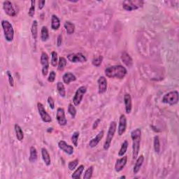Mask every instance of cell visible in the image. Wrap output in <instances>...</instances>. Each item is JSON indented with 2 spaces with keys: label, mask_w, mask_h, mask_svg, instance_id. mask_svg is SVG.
I'll return each instance as SVG.
<instances>
[{
  "label": "cell",
  "mask_w": 179,
  "mask_h": 179,
  "mask_svg": "<svg viewBox=\"0 0 179 179\" xmlns=\"http://www.w3.org/2000/svg\"><path fill=\"white\" fill-rule=\"evenodd\" d=\"M131 138L132 140V158L136 160L140 150V143L142 140V130L137 128L131 132Z\"/></svg>",
  "instance_id": "2"
},
{
  "label": "cell",
  "mask_w": 179,
  "mask_h": 179,
  "mask_svg": "<svg viewBox=\"0 0 179 179\" xmlns=\"http://www.w3.org/2000/svg\"><path fill=\"white\" fill-rule=\"evenodd\" d=\"M121 60L127 67H132L133 65V60L127 52H123L121 55Z\"/></svg>",
  "instance_id": "20"
},
{
  "label": "cell",
  "mask_w": 179,
  "mask_h": 179,
  "mask_svg": "<svg viewBox=\"0 0 179 179\" xmlns=\"http://www.w3.org/2000/svg\"><path fill=\"white\" fill-rule=\"evenodd\" d=\"M128 146H129V144H128L127 141H126V140L124 141L123 143H122V145H121L119 152H118V156H120V157H123V155H125V154L127 150Z\"/></svg>",
  "instance_id": "32"
},
{
  "label": "cell",
  "mask_w": 179,
  "mask_h": 179,
  "mask_svg": "<svg viewBox=\"0 0 179 179\" xmlns=\"http://www.w3.org/2000/svg\"><path fill=\"white\" fill-rule=\"evenodd\" d=\"M103 59L104 58H103L102 55H99V56H98V57H94L92 60V64L94 65L95 67H99L103 62Z\"/></svg>",
  "instance_id": "36"
},
{
  "label": "cell",
  "mask_w": 179,
  "mask_h": 179,
  "mask_svg": "<svg viewBox=\"0 0 179 179\" xmlns=\"http://www.w3.org/2000/svg\"><path fill=\"white\" fill-rule=\"evenodd\" d=\"M67 60L64 57H60L58 60V64H57V69L60 72L64 71V69L67 66Z\"/></svg>",
  "instance_id": "30"
},
{
  "label": "cell",
  "mask_w": 179,
  "mask_h": 179,
  "mask_svg": "<svg viewBox=\"0 0 179 179\" xmlns=\"http://www.w3.org/2000/svg\"><path fill=\"white\" fill-rule=\"evenodd\" d=\"M84 165H80L79 167H78L74 171V173H72V178H74V179H79L80 178V176H81V174L83 173V172H84Z\"/></svg>",
  "instance_id": "27"
},
{
  "label": "cell",
  "mask_w": 179,
  "mask_h": 179,
  "mask_svg": "<svg viewBox=\"0 0 179 179\" xmlns=\"http://www.w3.org/2000/svg\"><path fill=\"white\" fill-rule=\"evenodd\" d=\"M67 60L72 63H84L87 62V58L81 53H71L67 56Z\"/></svg>",
  "instance_id": "9"
},
{
  "label": "cell",
  "mask_w": 179,
  "mask_h": 179,
  "mask_svg": "<svg viewBox=\"0 0 179 179\" xmlns=\"http://www.w3.org/2000/svg\"><path fill=\"white\" fill-rule=\"evenodd\" d=\"M64 27L66 29L67 33L69 35L73 34L75 31V25L70 21H66L64 24Z\"/></svg>",
  "instance_id": "25"
},
{
  "label": "cell",
  "mask_w": 179,
  "mask_h": 179,
  "mask_svg": "<svg viewBox=\"0 0 179 179\" xmlns=\"http://www.w3.org/2000/svg\"><path fill=\"white\" fill-rule=\"evenodd\" d=\"M127 129V118L125 115L122 114L119 118V123L118 127V134L119 136H122L125 132Z\"/></svg>",
  "instance_id": "12"
},
{
  "label": "cell",
  "mask_w": 179,
  "mask_h": 179,
  "mask_svg": "<svg viewBox=\"0 0 179 179\" xmlns=\"http://www.w3.org/2000/svg\"><path fill=\"white\" fill-rule=\"evenodd\" d=\"M58 55L55 51H53L51 53V65L53 67H56L58 64Z\"/></svg>",
  "instance_id": "34"
},
{
  "label": "cell",
  "mask_w": 179,
  "mask_h": 179,
  "mask_svg": "<svg viewBox=\"0 0 179 179\" xmlns=\"http://www.w3.org/2000/svg\"><path fill=\"white\" fill-rule=\"evenodd\" d=\"M105 75L111 79H123L127 74V70L122 65H113L105 69Z\"/></svg>",
  "instance_id": "1"
},
{
  "label": "cell",
  "mask_w": 179,
  "mask_h": 179,
  "mask_svg": "<svg viewBox=\"0 0 179 179\" xmlns=\"http://www.w3.org/2000/svg\"><path fill=\"white\" fill-rule=\"evenodd\" d=\"M2 27L3 29L4 37L6 41L8 42H11L14 39V29L11 22L8 21H2Z\"/></svg>",
  "instance_id": "4"
},
{
  "label": "cell",
  "mask_w": 179,
  "mask_h": 179,
  "mask_svg": "<svg viewBox=\"0 0 179 179\" xmlns=\"http://www.w3.org/2000/svg\"><path fill=\"white\" fill-rule=\"evenodd\" d=\"M79 160L78 159H76V160L71 161L68 164V168L70 171H74L76 168L77 167L78 165H79Z\"/></svg>",
  "instance_id": "40"
},
{
  "label": "cell",
  "mask_w": 179,
  "mask_h": 179,
  "mask_svg": "<svg viewBox=\"0 0 179 179\" xmlns=\"http://www.w3.org/2000/svg\"><path fill=\"white\" fill-rule=\"evenodd\" d=\"M80 136V132L78 131H76L72 136V142L75 147L78 146V143H79V138Z\"/></svg>",
  "instance_id": "35"
},
{
  "label": "cell",
  "mask_w": 179,
  "mask_h": 179,
  "mask_svg": "<svg viewBox=\"0 0 179 179\" xmlns=\"http://www.w3.org/2000/svg\"><path fill=\"white\" fill-rule=\"evenodd\" d=\"M14 129L15 132H16L17 139L18 140L19 142H21V141L23 140L24 138V133L23 131L22 130V128L20 127V125L16 124L14 126Z\"/></svg>",
  "instance_id": "26"
},
{
  "label": "cell",
  "mask_w": 179,
  "mask_h": 179,
  "mask_svg": "<svg viewBox=\"0 0 179 179\" xmlns=\"http://www.w3.org/2000/svg\"><path fill=\"white\" fill-rule=\"evenodd\" d=\"M58 147L60 150H62L63 152L67 153V155H71L74 152V148L72 146L67 144V143L64 141H60L58 142Z\"/></svg>",
  "instance_id": "14"
},
{
  "label": "cell",
  "mask_w": 179,
  "mask_h": 179,
  "mask_svg": "<svg viewBox=\"0 0 179 179\" xmlns=\"http://www.w3.org/2000/svg\"><path fill=\"white\" fill-rule=\"evenodd\" d=\"M98 90L99 94H104L107 90V80L104 76H100L97 80Z\"/></svg>",
  "instance_id": "15"
},
{
  "label": "cell",
  "mask_w": 179,
  "mask_h": 179,
  "mask_svg": "<svg viewBox=\"0 0 179 179\" xmlns=\"http://www.w3.org/2000/svg\"><path fill=\"white\" fill-rule=\"evenodd\" d=\"M104 132L103 130L100 131V132L95 136V137L92 138L89 142V146L90 148H95L96 146L98 145V143L100 142V141L102 139L103 137H104Z\"/></svg>",
  "instance_id": "18"
},
{
  "label": "cell",
  "mask_w": 179,
  "mask_h": 179,
  "mask_svg": "<svg viewBox=\"0 0 179 179\" xmlns=\"http://www.w3.org/2000/svg\"><path fill=\"white\" fill-rule=\"evenodd\" d=\"M57 92H58L59 95L61 96L62 97H64L65 96H66V90H65V87L62 82H57Z\"/></svg>",
  "instance_id": "33"
},
{
  "label": "cell",
  "mask_w": 179,
  "mask_h": 179,
  "mask_svg": "<svg viewBox=\"0 0 179 179\" xmlns=\"http://www.w3.org/2000/svg\"><path fill=\"white\" fill-rule=\"evenodd\" d=\"M3 9L6 14L11 17H14L17 15L16 10L13 6V4L10 1H4L3 2Z\"/></svg>",
  "instance_id": "11"
},
{
  "label": "cell",
  "mask_w": 179,
  "mask_h": 179,
  "mask_svg": "<svg viewBox=\"0 0 179 179\" xmlns=\"http://www.w3.org/2000/svg\"><path fill=\"white\" fill-rule=\"evenodd\" d=\"M48 103H49V105L50 108H51V109H54L55 108V101L53 99V98L51 96H49V97H48Z\"/></svg>",
  "instance_id": "43"
},
{
  "label": "cell",
  "mask_w": 179,
  "mask_h": 179,
  "mask_svg": "<svg viewBox=\"0 0 179 179\" xmlns=\"http://www.w3.org/2000/svg\"><path fill=\"white\" fill-rule=\"evenodd\" d=\"M56 119L60 126H65L67 123V120L65 117L64 109L63 108H58L57 109Z\"/></svg>",
  "instance_id": "13"
},
{
  "label": "cell",
  "mask_w": 179,
  "mask_h": 179,
  "mask_svg": "<svg viewBox=\"0 0 179 179\" xmlns=\"http://www.w3.org/2000/svg\"><path fill=\"white\" fill-rule=\"evenodd\" d=\"M62 80L65 84L69 85L72 82L76 80V77L73 73L67 72L62 76Z\"/></svg>",
  "instance_id": "21"
},
{
  "label": "cell",
  "mask_w": 179,
  "mask_h": 179,
  "mask_svg": "<svg viewBox=\"0 0 179 179\" xmlns=\"http://www.w3.org/2000/svg\"><path fill=\"white\" fill-rule=\"evenodd\" d=\"M30 3H31V5H30L28 11V16L30 18H33L35 14V3H36V2L34 0H32Z\"/></svg>",
  "instance_id": "37"
},
{
  "label": "cell",
  "mask_w": 179,
  "mask_h": 179,
  "mask_svg": "<svg viewBox=\"0 0 179 179\" xmlns=\"http://www.w3.org/2000/svg\"><path fill=\"white\" fill-rule=\"evenodd\" d=\"M124 104L125 107V111L126 113L130 114L132 112V97L129 93H126L124 95Z\"/></svg>",
  "instance_id": "17"
},
{
  "label": "cell",
  "mask_w": 179,
  "mask_h": 179,
  "mask_svg": "<svg viewBox=\"0 0 179 179\" xmlns=\"http://www.w3.org/2000/svg\"><path fill=\"white\" fill-rule=\"evenodd\" d=\"M143 162H144V156L143 155H141L140 156H138L137 158V161L134 164V166L133 168V172L134 174H137L138 173V171H140L141 168H142Z\"/></svg>",
  "instance_id": "19"
},
{
  "label": "cell",
  "mask_w": 179,
  "mask_h": 179,
  "mask_svg": "<svg viewBox=\"0 0 179 179\" xmlns=\"http://www.w3.org/2000/svg\"><path fill=\"white\" fill-rule=\"evenodd\" d=\"M60 27V21L56 15H53L51 17V28L53 30H57Z\"/></svg>",
  "instance_id": "24"
},
{
  "label": "cell",
  "mask_w": 179,
  "mask_h": 179,
  "mask_svg": "<svg viewBox=\"0 0 179 179\" xmlns=\"http://www.w3.org/2000/svg\"><path fill=\"white\" fill-rule=\"evenodd\" d=\"M41 156L45 165L49 167V166L50 165V164H51V160H50V156L49 151L47 150L46 148H41Z\"/></svg>",
  "instance_id": "22"
},
{
  "label": "cell",
  "mask_w": 179,
  "mask_h": 179,
  "mask_svg": "<svg viewBox=\"0 0 179 179\" xmlns=\"http://www.w3.org/2000/svg\"><path fill=\"white\" fill-rule=\"evenodd\" d=\"M41 64L42 66V74L44 76H46L49 69V57L46 52H42L41 55Z\"/></svg>",
  "instance_id": "8"
},
{
  "label": "cell",
  "mask_w": 179,
  "mask_h": 179,
  "mask_svg": "<svg viewBox=\"0 0 179 179\" xmlns=\"http://www.w3.org/2000/svg\"><path fill=\"white\" fill-rule=\"evenodd\" d=\"M120 178H126V177L125 176H120Z\"/></svg>",
  "instance_id": "47"
},
{
  "label": "cell",
  "mask_w": 179,
  "mask_h": 179,
  "mask_svg": "<svg viewBox=\"0 0 179 179\" xmlns=\"http://www.w3.org/2000/svg\"><path fill=\"white\" fill-rule=\"evenodd\" d=\"M46 4V1L45 0H41V1H39L38 2V8L39 10H41L44 9V7Z\"/></svg>",
  "instance_id": "44"
},
{
  "label": "cell",
  "mask_w": 179,
  "mask_h": 179,
  "mask_svg": "<svg viewBox=\"0 0 179 179\" xmlns=\"http://www.w3.org/2000/svg\"><path fill=\"white\" fill-rule=\"evenodd\" d=\"M55 77H56V73L54 71H51L50 72L49 78H48V81L50 83H53L55 80Z\"/></svg>",
  "instance_id": "42"
},
{
  "label": "cell",
  "mask_w": 179,
  "mask_h": 179,
  "mask_svg": "<svg viewBox=\"0 0 179 179\" xmlns=\"http://www.w3.org/2000/svg\"><path fill=\"white\" fill-rule=\"evenodd\" d=\"M117 129V123L115 121H112L111 122L109 127H108V132L107 134V138H106V140L104 143V149L105 150H108L111 147V145L112 140L113 137H114L115 133L116 132Z\"/></svg>",
  "instance_id": "3"
},
{
  "label": "cell",
  "mask_w": 179,
  "mask_h": 179,
  "mask_svg": "<svg viewBox=\"0 0 179 179\" xmlns=\"http://www.w3.org/2000/svg\"><path fill=\"white\" fill-rule=\"evenodd\" d=\"M31 32L32 37L34 40H37L38 37V22L36 20L32 22V27H31Z\"/></svg>",
  "instance_id": "29"
},
{
  "label": "cell",
  "mask_w": 179,
  "mask_h": 179,
  "mask_svg": "<svg viewBox=\"0 0 179 179\" xmlns=\"http://www.w3.org/2000/svg\"><path fill=\"white\" fill-rule=\"evenodd\" d=\"M68 112L72 118H75L76 115V109L74 104L73 105L72 104H69V107H68Z\"/></svg>",
  "instance_id": "39"
},
{
  "label": "cell",
  "mask_w": 179,
  "mask_h": 179,
  "mask_svg": "<svg viewBox=\"0 0 179 179\" xmlns=\"http://www.w3.org/2000/svg\"><path fill=\"white\" fill-rule=\"evenodd\" d=\"M127 162V156L123 155L122 158L118 159L115 164V171L116 172H120L125 168L126 164Z\"/></svg>",
  "instance_id": "16"
},
{
  "label": "cell",
  "mask_w": 179,
  "mask_h": 179,
  "mask_svg": "<svg viewBox=\"0 0 179 179\" xmlns=\"http://www.w3.org/2000/svg\"><path fill=\"white\" fill-rule=\"evenodd\" d=\"M38 158L37 150L34 146H31L29 149V160L31 163H34L37 162Z\"/></svg>",
  "instance_id": "23"
},
{
  "label": "cell",
  "mask_w": 179,
  "mask_h": 179,
  "mask_svg": "<svg viewBox=\"0 0 179 179\" xmlns=\"http://www.w3.org/2000/svg\"><path fill=\"white\" fill-rule=\"evenodd\" d=\"M86 92L87 88L84 86V85L78 88L76 91L74 97L73 98V103H74L75 107H78V106L80 105Z\"/></svg>",
  "instance_id": "7"
},
{
  "label": "cell",
  "mask_w": 179,
  "mask_h": 179,
  "mask_svg": "<svg viewBox=\"0 0 179 179\" xmlns=\"http://www.w3.org/2000/svg\"><path fill=\"white\" fill-rule=\"evenodd\" d=\"M100 121H101V120L99 119V118H98V119H97V120H96L95 121L94 123H93V125H92L93 130H95L96 128L97 127V126L99 125V124Z\"/></svg>",
  "instance_id": "46"
},
{
  "label": "cell",
  "mask_w": 179,
  "mask_h": 179,
  "mask_svg": "<svg viewBox=\"0 0 179 179\" xmlns=\"http://www.w3.org/2000/svg\"><path fill=\"white\" fill-rule=\"evenodd\" d=\"M153 148L156 153H160L161 150V146H160V138L158 135H156L154 137V140H153Z\"/></svg>",
  "instance_id": "31"
},
{
  "label": "cell",
  "mask_w": 179,
  "mask_h": 179,
  "mask_svg": "<svg viewBox=\"0 0 179 179\" xmlns=\"http://www.w3.org/2000/svg\"><path fill=\"white\" fill-rule=\"evenodd\" d=\"M6 75H7V76H8L9 83L10 86L14 87V77H13L12 74H11V72L10 71H7Z\"/></svg>",
  "instance_id": "41"
},
{
  "label": "cell",
  "mask_w": 179,
  "mask_h": 179,
  "mask_svg": "<svg viewBox=\"0 0 179 179\" xmlns=\"http://www.w3.org/2000/svg\"><path fill=\"white\" fill-rule=\"evenodd\" d=\"M144 2L142 0H126L123 2V8L125 11H132L142 8Z\"/></svg>",
  "instance_id": "5"
},
{
  "label": "cell",
  "mask_w": 179,
  "mask_h": 179,
  "mask_svg": "<svg viewBox=\"0 0 179 179\" xmlns=\"http://www.w3.org/2000/svg\"><path fill=\"white\" fill-rule=\"evenodd\" d=\"M62 44V36L61 34H60L58 37H57V47H60Z\"/></svg>",
  "instance_id": "45"
},
{
  "label": "cell",
  "mask_w": 179,
  "mask_h": 179,
  "mask_svg": "<svg viewBox=\"0 0 179 179\" xmlns=\"http://www.w3.org/2000/svg\"><path fill=\"white\" fill-rule=\"evenodd\" d=\"M93 167L91 166L89 168H88L86 170H85V173H84V179H90L92 178V173H93Z\"/></svg>",
  "instance_id": "38"
},
{
  "label": "cell",
  "mask_w": 179,
  "mask_h": 179,
  "mask_svg": "<svg viewBox=\"0 0 179 179\" xmlns=\"http://www.w3.org/2000/svg\"><path fill=\"white\" fill-rule=\"evenodd\" d=\"M37 108L38 111H39V115L41 117L43 122L44 123H50L52 121V118L50 117V115L46 112V109L41 103L38 102L37 103Z\"/></svg>",
  "instance_id": "10"
},
{
  "label": "cell",
  "mask_w": 179,
  "mask_h": 179,
  "mask_svg": "<svg viewBox=\"0 0 179 179\" xmlns=\"http://www.w3.org/2000/svg\"><path fill=\"white\" fill-rule=\"evenodd\" d=\"M49 39V32L46 26H43L41 29V39L43 42L47 41Z\"/></svg>",
  "instance_id": "28"
},
{
  "label": "cell",
  "mask_w": 179,
  "mask_h": 179,
  "mask_svg": "<svg viewBox=\"0 0 179 179\" xmlns=\"http://www.w3.org/2000/svg\"><path fill=\"white\" fill-rule=\"evenodd\" d=\"M179 100V94L176 90L171 91L164 95L162 99V102L169 106H173L178 104Z\"/></svg>",
  "instance_id": "6"
}]
</instances>
